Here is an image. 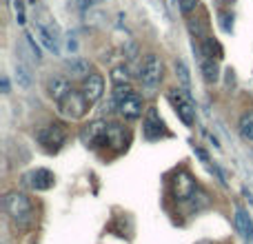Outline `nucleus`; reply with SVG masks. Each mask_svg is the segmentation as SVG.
<instances>
[{"mask_svg":"<svg viewBox=\"0 0 253 244\" xmlns=\"http://www.w3.org/2000/svg\"><path fill=\"white\" fill-rule=\"evenodd\" d=\"M4 211L7 215L11 218V222L16 224L18 229L27 231V229L34 227V220H36V209H34V202L20 191H9L4 196Z\"/></svg>","mask_w":253,"mask_h":244,"instance_id":"f257e3e1","label":"nucleus"},{"mask_svg":"<svg viewBox=\"0 0 253 244\" xmlns=\"http://www.w3.org/2000/svg\"><path fill=\"white\" fill-rule=\"evenodd\" d=\"M34 29H36V36L40 38V42H42V47L49 49L51 53H56V56H60V51H62L60 49V40H62L60 38V27L56 25V20H53L44 9L36 16Z\"/></svg>","mask_w":253,"mask_h":244,"instance_id":"f03ea898","label":"nucleus"},{"mask_svg":"<svg viewBox=\"0 0 253 244\" xmlns=\"http://www.w3.org/2000/svg\"><path fill=\"white\" fill-rule=\"evenodd\" d=\"M162 80V60L158 53H147L140 65V82L147 91H156Z\"/></svg>","mask_w":253,"mask_h":244,"instance_id":"7ed1b4c3","label":"nucleus"},{"mask_svg":"<svg viewBox=\"0 0 253 244\" xmlns=\"http://www.w3.org/2000/svg\"><path fill=\"white\" fill-rule=\"evenodd\" d=\"M167 100H169L175 116H178L184 124L193 126V122H196V107H193V102H191V96H187L182 89H169V91H167Z\"/></svg>","mask_w":253,"mask_h":244,"instance_id":"20e7f679","label":"nucleus"},{"mask_svg":"<svg viewBox=\"0 0 253 244\" xmlns=\"http://www.w3.org/2000/svg\"><path fill=\"white\" fill-rule=\"evenodd\" d=\"M36 140H38V144L47 153H58L67 140V129L62 124H58V122H53V124H47V126H42V129H38Z\"/></svg>","mask_w":253,"mask_h":244,"instance_id":"39448f33","label":"nucleus"},{"mask_svg":"<svg viewBox=\"0 0 253 244\" xmlns=\"http://www.w3.org/2000/svg\"><path fill=\"white\" fill-rule=\"evenodd\" d=\"M89 107H91V102L84 98L83 91H69L60 102H58V111H60L65 118H71V120L84 118Z\"/></svg>","mask_w":253,"mask_h":244,"instance_id":"423d86ee","label":"nucleus"},{"mask_svg":"<svg viewBox=\"0 0 253 244\" xmlns=\"http://www.w3.org/2000/svg\"><path fill=\"white\" fill-rule=\"evenodd\" d=\"M80 138H83V142L87 147H93V149L102 147V144H109V122H105V120L89 122L83 129Z\"/></svg>","mask_w":253,"mask_h":244,"instance_id":"0eeeda50","label":"nucleus"},{"mask_svg":"<svg viewBox=\"0 0 253 244\" xmlns=\"http://www.w3.org/2000/svg\"><path fill=\"white\" fill-rule=\"evenodd\" d=\"M171 191H173V198L178 202H189L198 191V184L187 171H178L171 180Z\"/></svg>","mask_w":253,"mask_h":244,"instance_id":"6e6552de","label":"nucleus"},{"mask_svg":"<svg viewBox=\"0 0 253 244\" xmlns=\"http://www.w3.org/2000/svg\"><path fill=\"white\" fill-rule=\"evenodd\" d=\"M142 133L147 140H160V138H167L169 131H167L165 122H162L160 114L156 111V107H149L147 109V116H144V124H142Z\"/></svg>","mask_w":253,"mask_h":244,"instance_id":"1a4fd4ad","label":"nucleus"},{"mask_svg":"<svg viewBox=\"0 0 253 244\" xmlns=\"http://www.w3.org/2000/svg\"><path fill=\"white\" fill-rule=\"evenodd\" d=\"M116 109H118V114L123 116L125 120H138V118H142V114L147 111V109H144L142 96H140L138 91H133L129 98H125L123 102H118V105H116Z\"/></svg>","mask_w":253,"mask_h":244,"instance_id":"9d476101","label":"nucleus"},{"mask_svg":"<svg viewBox=\"0 0 253 244\" xmlns=\"http://www.w3.org/2000/svg\"><path fill=\"white\" fill-rule=\"evenodd\" d=\"M25 182L29 184L34 191H49V189L56 184V175H53L49 169H42V166H40V169H34L25 175Z\"/></svg>","mask_w":253,"mask_h":244,"instance_id":"9b49d317","label":"nucleus"},{"mask_svg":"<svg viewBox=\"0 0 253 244\" xmlns=\"http://www.w3.org/2000/svg\"><path fill=\"white\" fill-rule=\"evenodd\" d=\"M83 93H84V98H87L91 105L100 100L102 93H105V78H102V74L91 71V74L83 80Z\"/></svg>","mask_w":253,"mask_h":244,"instance_id":"f8f14e48","label":"nucleus"},{"mask_svg":"<svg viewBox=\"0 0 253 244\" xmlns=\"http://www.w3.org/2000/svg\"><path fill=\"white\" fill-rule=\"evenodd\" d=\"M69 91H74V89H71L69 78H65V76H51V78L47 80V93H49V98H51L56 105H58V102H60Z\"/></svg>","mask_w":253,"mask_h":244,"instance_id":"ddd939ff","label":"nucleus"},{"mask_svg":"<svg viewBox=\"0 0 253 244\" xmlns=\"http://www.w3.org/2000/svg\"><path fill=\"white\" fill-rule=\"evenodd\" d=\"M200 71H202V78H205V82L215 84L220 80V67H218V60H215V58L202 56L200 58Z\"/></svg>","mask_w":253,"mask_h":244,"instance_id":"4468645a","label":"nucleus"},{"mask_svg":"<svg viewBox=\"0 0 253 244\" xmlns=\"http://www.w3.org/2000/svg\"><path fill=\"white\" fill-rule=\"evenodd\" d=\"M236 227L245 240H253V222L245 206H236Z\"/></svg>","mask_w":253,"mask_h":244,"instance_id":"2eb2a0df","label":"nucleus"},{"mask_svg":"<svg viewBox=\"0 0 253 244\" xmlns=\"http://www.w3.org/2000/svg\"><path fill=\"white\" fill-rule=\"evenodd\" d=\"M67 71H69L71 78H87L89 74H91V65H89V60H84V58H69V60L65 62Z\"/></svg>","mask_w":253,"mask_h":244,"instance_id":"dca6fc26","label":"nucleus"},{"mask_svg":"<svg viewBox=\"0 0 253 244\" xmlns=\"http://www.w3.org/2000/svg\"><path fill=\"white\" fill-rule=\"evenodd\" d=\"M109 144L114 149H126L129 144V131L125 129L123 124H116V122H109Z\"/></svg>","mask_w":253,"mask_h":244,"instance_id":"f3484780","label":"nucleus"},{"mask_svg":"<svg viewBox=\"0 0 253 244\" xmlns=\"http://www.w3.org/2000/svg\"><path fill=\"white\" fill-rule=\"evenodd\" d=\"M173 69H175V78H178V84L187 96H191V74H189V67L184 60H175L173 62Z\"/></svg>","mask_w":253,"mask_h":244,"instance_id":"a211bd4d","label":"nucleus"},{"mask_svg":"<svg viewBox=\"0 0 253 244\" xmlns=\"http://www.w3.org/2000/svg\"><path fill=\"white\" fill-rule=\"evenodd\" d=\"M202 56L220 60V58L224 56V49H222V44H220L215 38H211V36H205V38H202Z\"/></svg>","mask_w":253,"mask_h":244,"instance_id":"6ab92c4d","label":"nucleus"},{"mask_svg":"<svg viewBox=\"0 0 253 244\" xmlns=\"http://www.w3.org/2000/svg\"><path fill=\"white\" fill-rule=\"evenodd\" d=\"M238 131H240V135L245 140L253 142V111H247V114H242L240 122H238Z\"/></svg>","mask_w":253,"mask_h":244,"instance_id":"aec40b11","label":"nucleus"},{"mask_svg":"<svg viewBox=\"0 0 253 244\" xmlns=\"http://www.w3.org/2000/svg\"><path fill=\"white\" fill-rule=\"evenodd\" d=\"M16 78H18V84H20L22 89H29L31 87V76H29V69H27L22 62H18L16 65Z\"/></svg>","mask_w":253,"mask_h":244,"instance_id":"412c9836","label":"nucleus"},{"mask_svg":"<svg viewBox=\"0 0 253 244\" xmlns=\"http://www.w3.org/2000/svg\"><path fill=\"white\" fill-rule=\"evenodd\" d=\"M218 20H220V29L224 34H233V13L231 11H218Z\"/></svg>","mask_w":253,"mask_h":244,"instance_id":"4be33fe9","label":"nucleus"},{"mask_svg":"<svg viewBox=\"0 0 253 244\" xmlns=\"http://www.w3.org/2000/svg\"><path fill=\"white\" fill-rule=\"evenodd\" d=\"M114 84H129V69L126 67H116L114 74H111Z\"/></svg>","mask_w":253,"mask_h":244,"instance_id":"5701e85b","label":"nucleus"},{"mask_svg":"<svg viewBox=\"0 0 253 244\" xmlns=\"http://www.w3.org/2000/svg\"><path fill=\"white\" fill-rule=\"evenodd\" d=\"M25 42H27V47H29V51H31V56L36 58V60H42V49L38 47V42L34 40V36L27 31L25 34Z\"/></svg>","mask_w":253,"mask_h":244,"instance_id":"b1692460","label":"nucleus"},{"mask_svg":"<svg viewBox=\"0 0 253 244\" xmlns=\"http://www.w3.org/2000/svg\"><path fill=\"white\" fill-rule=\"evenodd\" d=\"M189 31H191L193 36H198V38H205V22L202 20H196V18H191L189 20Z\"/></svg>","mask_w":253,"mask_h":244,"instance_id":"393cba45","label":"nucleus"},{"mask_svg":"<svg viewBox=\"0 0 253 244\" xmlns=\"http://www.w3.org/2000/svg\"><path fill=\"white\" fill-rule=\"evenodd\" d=\"M178 7H180V11L184 13V16H191L193 11H196V7H198V0H178Z\"/></svg>","mask_w":253,"mask_h":244,"instance_id":"a878e982","label":"nucleus"},{"mask_svg":"<svg viewBox=\"0 0 253 244\" xmlns=\"http://www.w3.org/2000/svg\"><path fill=\"white\" fill-rule=\"evenodd\" d=\"M13 9H16V22L22 27L27 22V18H25V4H22V0H13Z\"/></svg>","mask_w":253,"mask_h":244,"instance_id":"bb28decb","label":"nucleus"},{"mask_svg":"<svg viewBox=\"0 0 253 244\" xmlns=\"http://www.w3.org/2000/svg\"><path fill=\"white\" fill-rule=\"evenodd\" d=\"M125 56L129 58V60H135V58H138V47H135V42H129V44H126Z\"/></svg>","mask_w":253,"mask_h":244,"instance_id":"cd10ccee","label":"nucleus"},{"mask_svg":"<svg viewBox=\"0 0 253 244\" xmlns=\"http://www.w3.org/2000/svg\"><path fill=\"white\" fill-rule=\"evenodd\" d=\"M193 153H196V156L200 158V160L205 162V164H209V162H211V160H209V156H207V151H205V149H200V147H193Z\"/></svg>","mask_w":253,"mask_h":244,"instance_id":"c85d7f7f","label":"nucleus"},{"mask_svg":"<svg viewBox=\"0 0 253 244\" xmlns=\"http://www.w3.org/2000/svg\"><path fill=\"white\" fill-rule=\"evenodd\" d=\"M2 93H9V78L2 76Z\"/></svg>","mask_w":253,"mask_h":244,"instance_id":"c756f323","label":"nucleus"},{"mask_svg":"<svg viewBox=\"0 0 253 244\" xmlns=\"http://www.w3.org/2000/svg\"><path fill=\"white\" fill-rule=\"evenodd\" d=\"M29 4H38V0H29Z\"/></svg>","mask_w":253,"mask_h":244,"instance_id":"7c9ffc66","label":"nucleus"},{"mask_svg":"<svg viewBox=\"0 0 253 244\" xmlns=\"http://www.w3.org/2000/svg\"><path fill=\"white\" fill-rule=\"evenodd\" d=\"M247 244H253V240H247Z\"/></svg>","mask_w":253,"mask_h":244,"instance_id":"2f4dec72","label":"nucleus"}]
</instances>
